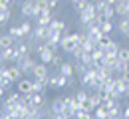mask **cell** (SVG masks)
Returning a JSON list of instances; mask_svg holds the SVG:
<instances>
[{
  "label": "cell",
  "instance_id": "cell-48",
  "mask_svg": "<svg viewBox=\"0 0 129 119\" xmlns=\"http://www.w3.org/2000/svg\"><path fill=\"white\" fill-rule=\"evenodd\" d=\"M4 93H6V89H4V87H2V85H0V97H2V95H4Z\"/></svg>",
  "mask_w": 129,
  "mask_h": 119
},
{
  "label": "cell",
  "instance_id": "cell-22",
  "mask_svg": "<svg viewBox=\"0 0 129 119\" xmlns=\"http://www.w3.org/2000/svg\"><path fill=\"white\" fill-rule=\"evenodd\" d=\"M14 42H16V40H14L10 34H2L0 36V48H12Z\"/></svg>",
  "mask_w": 129,
  "mask_h": 119
},
{
  "label": "cell",
  "instance_id": "cell-18",
  "mask_svg": "<svg viewBox=\"0 0 129 119\" xmlns=\"http://www.w3.org/2000/svg\"><path fill=\"white\" fill-rule=\"evenodd\" d=\"M117 30L123 38H129V16H121V20L117 22Z\"/></svg>",
  "mask_w": 129,
  "mask_h": 119
},
{
  "label": "cell",
  "instance_id": "cell-46",
  "mask_svg": "<svg viewBox=\"0 0 129 119\" xmlns=\"http://www.w3.org/2000/svg\"><path fill=\"white\" fill-rule=\"evenodd\" d=\"M6 8H10V4H6V2H2V0H0V12H2V10H6Z\"/></svg>",
  "mask_w": 129,
  "mask_h": 119
},
{
  "label": "cell",
  "instance_id": "cell-41",
  "mask_svg": "<svg viewBox=\"0 0 129 119\" xmlns=\"http://www.w3.org/2000/svg\"><path fill=\"white\" fill-rule=\"evenodd\" d=\"M78 80H80V77H78ZM78 80H76V75H70V77H68V87H74V85L78 84Z\"/></svg>",
  "mask_w": 129,
  "mask_h": 119
},
{
  "label": "cell",
  "instance_id": "cell-13",
  "mask_svg": "<svg viewBox=\"0 0 129 119\" xmlns=\"http://www.w3.org/2000/svg\"><path fill=\"white\" fill-rule=\"evenodd\" d=\"M6 75H8V77H10L14 84H18V82L22 80V75H24V73H22V69H20L16 64H14V66H8V68H6Z\"/></svg>",
  "mask_w": 129,
  "mask_h": 119
},
{
  "label": "cell",
  "instance_id": "cell-45",
  "mask_svg": "<svg viewBox=\"0 0 129 119\" xmlns=\"http://www.w3.org/2000/svg\"><path fill=\"white\" fill-rule=\"evenodd\" d=\"M48 2H50V10H54V8L58 6V2H60V0H48Z\"/></svg>",
  "mask_w": 129,
  "mask_h": 119
},
{
  "label": "cell",
  "instance_id": "cell-21",
  "mask_svg": "<svg viewBox=\"0 0 129 119\" xmlns=\"http://www.w3.org/2000/svg\"><path fill=\"white\" fill-rule=\"evenodd\" d=\"M111 69H113V73H115V75H119V73H123V71L127 69V62H121V60L117 58V60L113 62Z\"/></svg>",
  "mask_w": 129,
  "mask_h": 119
},
{
  "label": "cell",
  "instance_id": "cell-31",
  "mask_svg": "<svg viewBox=\"0 0 129 119\" xmlns=\"http://www.w3.org/2000/svg\"><path fill=\"white\" fill-rule=\"evenodd\" d=\"M74 119H93V115H91V111L78 109V111H76V117H74Z\"/></svg>",
  "mask_w": 129,
  "mask_h": 119
},
{
  "label": "cell",
  "instance_id": "cell-34",
  "mask_svg": "<svg viewBox=\"0 0 129 119\" xmlns=\"http://www.w3.org/2000/svg\"><path fill=\"white\" fill-rule=\"evenodd\" d=\"M117 58H119L121 62H129V48H119V52H117Z\"/></svg>",
  "mask_w": 129,
  "mask_h": 119
},
{
  "label": "cell",
  "instance_id": "cell-1",
  "mask_svg": "<svg viewBox=\"0 0 129 119\" xmlns=\"http://www.w3.org/2000/svg\"><path fill=\"white\" fill-rule=\"evenodd\" d=\"M95 16H97L95 4H93V2H87V6L80 12V20H78V22H80V26L87 28V26H91V24L95 22Z\"/></svg>",
  "mask_w": 129,
  "mask_h": 119
},
{
  "label": "cell",
  "instance_id": "cell-50",
  "mask_svg": "<svg viewBox=\"0 0 129 119\" xmlns=\"http://www.w3.org/2000/svg\"><path fill=\"white\" fill-rule=\"evenodd\" d=\"M2 2H6V4H12V2H14V0H2Z\"/></svg>",
  "mask_w": 129,
  "mask_h": 119
},
{
  "label": "cell",
  "instance_id": "cell-32",
  "mask_svg": "<svg viewBox=\"0 0 129 119\" xmlns=\"http://www.w3.org/2000/svg\"><path fill=\"white\" fill-rule=\"evenodd\" d=\"M81 62H83L87 68H91V66H93V62H95V60H93V54H91V52H85V54H83V58H81Z\"/></svg>",
  "mask_w": 129,
  "mask_h": 119
},
{
  "label": "cell",
  "instance_id": "cell-35",
  "mask_svg": "<svg viewBox=\"0 0 129 119\" xmlns=\"http://www.w3.org/2000/svg\"><path fill=\"white\" fill-rule=\"evenodd\" d=\"M103 14H105L107 20H111V18L115 16V6H113V4H107V6H105V10H103Z\"/></svg>",
  "mask_w": 129,
  "mask_h": 119
},
{
  "label": "cell",
  "instance_id": "cell-40",
  "mask_svg": "<svg viewBox=\"0 0 129 119\" xmlns=\"http://www.w3.org/2000/svg\"><path fill=\"white\" fill-rule=\"evenodd\" d=\"M12 84H14V82H12V80H10L8 75H4V77H2V82H0V85H2V87H4L6 91L10 89V85H12Z\"/></svg>",
  "mask_w": 129,
  "mask_h": 119
},
{
  "label": "cell",
  "instance_id": "cell-43",
  "mask_svg": "<svg viewBox=\"0 0 129 119\" xmlns=\"http://www.w3.org/2000/svg\"><path fill=\"white\" fill-rule=\"evenodd\" d=\"M22 119H38V115H36L34 111H30L28 115H24V117H22Z\"/></svg>",
  "mask_w": 129,
  "mask_h": 119
},
{
  "label": "cell",
  "instance_id": "cell-37",
  "mask_svg": "<svg viewBox=\"0 0 129 119\" xmlns=\"http://www.w3.org/2000/svg\"><path fill=\"white\" fill-rule=\"evenodd\" d=\"M83 54H85V50H83L81 46H78L76 50L72 52V56H74V60H81V58H83Z\"/></svg>",
  "mask_w": 129,
  "mask_h": 119
},
{
  "label": "cell",
  "instance_id": "cell-51",
  "mask_svg": "<svg viewBox=\"0 0 129 119\" xmlns=\"http://www.w3.org/2000/svg\"><path fill=\"white\" fill-rule=\"evenodd\" d=\"M127 95H129V84H127Z\"/></svg>",
  "mask_w": 129,
  "mask_h": 119
},
{
  "label": "cell",
  "instance_id": "cell-52",
  "mask_svg": "<svg viewBox=\"0 0 129 119\" xmlns=\"http://www.w3.org/2000/svg\"><path fill=\"white\" fill-rule=\"evenodd\" d=\"M0 56H2V48H0Z\"/></svg>",
  "mask_w": 129,
  "mask_h": 119
},
{
  "label": "cell",
  "instance_id": "cell-6",
  "mask_svg": "<svg viewBox=\"0 0 129 119\" xmlns=\"http://www.w3.org/2000/svg\"><path fill=\"white\" fill-rule=\"evenodd\" d=\"M20 12H22V16L24 18H36V4H34V0H24L22 4H20Z\"/></svg>",
  "mask_w": 129,
  "mask_h": 119
},
{
  "label": "cell",
  "instance_id": "cell-19",
  "mask_svg": "<svg viewBox=\"0 0 129 119\" xmlns=\"http://www.w3.org/2000/svg\"><path fill=\"white\" fill-rule=\"evenodd\" d=\"M115 14H117V16H129L127 0H117V4H115Z\"/></svg>",
  "mask_w": 129,
  "mask_h": 119
},
{
  "label": "cell",
  "instance_id": "cell-28",
  "mask_svg": "<svg viewBox=\"0 0 129 119\" xmlns=\"http://www.w3.org/2000/svg\"><path fill=\"white\" fill-rule=\"evenodd\" d=\"M93 119H107V109L103 105H99L93 109Z\"/></svg>",
  "mask_w": 129,
  "mask_h": 119
},
{
  "label": "cell",
  "instance_id": "cell-26",
  "mask_svg": "<svg viewBox=\"0 0 129 119\" xmlns=\"http://www.w3.org/2000/svg\"><path fill=\"white\" fill-rule=\"evenodd\" d=\"M10 18H12V10H10V8L2 10V12H0V28H2V26H6V24L10 22Z\"/></svg>",
  "mask_w": 129,
  "mask_h": 119
},
{
  "label": "cell",
  "instance_id": "cell-2",
  "mask_svg": "<svg viewBox=\"0 0 129 119\" xmlns=\"http://www.w3.org/2000/svg\"><path fill=\"white\" fill-rule=\"evenodd\" d=\"M78 46H81L80 40H78V32L64 36V38H62V42H60V48H62L64 52H68V54H72V52L76 50Z\"/></svg>",
  "mask_w": 129,
  "mask_h": 119
},
{
  "label": "cell",
  "instance_id": "cell-11",
  "mask_svg": "<svg viewBox=\"0 0 129 119\" xmlns=\"http://www.w3.org/2000/svg\"><path fill=\"white\" fill-rule=\"evenodd\" d=\"M50 28H52V30H56V32H60L62 36H68V34H70L68 24H66L64 20H60V18H54V20H52V24H50Z\"/></svg>",
  "mask_w": 129,
  "mask_h": 119
},
{
  "label": "cell",
  "instance_id": "cell-9",
  "mask_svg": "<svg viewBox=\"0 0 129 119\" xmlns=\"http://www.w3.org/2000/svg\"><path fill=\"white\" fill-rule=\"evenodd\" d=\"M18 91L22 95H28V93H34V80H28V77H22L18 82Z\"/></svg>",
  "mask_w": 129,
  "mask_h": 119
},
{
  "label": "cell",
  "instance_id": "cell-27",
  "mask_svg": "<svg viewBox=\"0 0 129 119\" xmlns=\"http://www.w3.org/2000/svg\"><path fill=\"white\" fill-rule=\"evenodd\" d=\"M111 42H113V40L109 38V34H101V36H99V40H97V46L103 48V50H107V46H109Z\"/></svg>",
  "mask_w": 129,
  "mask_h": 119
},
{
  "label": "cell",
  "instance_id": "cell-5",
  "mask_svg": "<svg viewBox=\"0 0 129 119\" xmlns=\"http://www.w3.org/2000/svg\"><path fill=\"white\" fill-rule=\"evenodd\" d=\"M16 66L22 69V73H32V69H34V66H36V62H34L30 56H22V58H18Z\"/></svg>",
  "mask_w": 129,
  "mask_h": 119
},
{
  "label": "cell",
  "instance_id": "cell-20",
  "mask_svg": "<svg viewBox=\"0 0 129 119\" xmlns=\"http://www.w3.org/2000/svg\"><path fill=\"white\" fill-rule=\"evenodd\" d=\"M58 71H60L62 75H66V77H70V75H76V68H74V64H70V62H64V64L58 68Z\"/></svg>",
  "mask_w": 129,
  "mask_h": 119
},
{
  "label": "cell",
  "instance_id": "cell-33",
  "mask_svg": "<svg viewBox=\"0 0 129 119\" xmlns=\"http://www.w3.org/2000/svg\"><path fill=\"white\" fill-rule=\"evenodd\" d=\"M80 105H81V109H85V111H91V113H93V109H95V105H93V101H91L89 97H87V99H83Z\"/></svg>",
  "mask_w": 129,
  "mask_h": 119
},
{
  "label": "cell",
  "instance_id": "cell-4",
  "mask_svg": "<svg viewBox=\"0 0 129 119\" xmlns=\"http://www.w3.org/2000/svg\"><path fill=\"white\" fill-rule=\"evenodd\" d=\"M48 87H50V89H62V87H68V77L62 75L60 71L54 73V75H48Z\"/></svg>",
  "mask_w": 129,
  "mask_h": 119
},
{
  "label": "cell",
  "instance_id": "cell-29",
  "mask_svg": "<svg viewBox=\"0 0 129 119\" xmlns=\"http://www.w3.org/2000/svg\"><path fill=\"white\" fill-rule=\"evenodd\" d=\"M99 28H101V32H103V34H111L113 22H111V20H105V22H101V24H99Z\"/></svg>",
  "mask_w": 129,
  "mask_h": 119
},
{
  "label": "cell",
  "instance_id": "cell-23",
  "mask_svg": "<svg viewBox=\"0 0 129 119\" xmlns=\"http://www.w3.org/2000/svg\"><path fill=\"white\" fill-rule=\"evenodd\" d=\"M20 30H22V36H24V38H30V36H32V32H34L30 20H24V22L20 24Z\"/></svg>",
  "mask_w": 129,
  "mask_h": 119
},
{
  "label": "cell",
  "instance_id": "cell-36",
  "mask_svg": "<svg viewBox=\"0 0 129 119\" xmlns=\"http://www.w3.org/2000/svg\"><path fill=\"white\" fill-rule=\"evenodd\" d=\"M87 97H89V93H87L85 89H80V91L76 93V101H78V103H81L83 99H87Z\"/></svg>",
  "mask_w": 129,
  "mask_h": 119
},
{
  "label": "cell",
  "instance_id": "cell-44",
  "mask_svg": "<svg viewBox=\"0 0 129 119\" xmlns=\"http://www.w3.org/2000/svg\"><path fill=\"white\" fill-rule=\"evenodd\" d=\"M121 117L129 119V105H127V107H125V109H123V111H121Z\"/></svg>",
  "mask_w": 129,
  "mask_h": 119
},
{
  "label": "cell",
  "instance_id": "cell-12",
  "mask_svg": "<svg viewBox=\"0 0 129 119\" xmlns=\"http://www.w3.org/2000/svg\"><path fill=\"white\" fill-rule=\"evenodd\" d=\"M50 109H52V113H54V115H64V111H66L64 97H56V99L52 101V105H50Z\"/></svg>",
  "mask_w": 129,
  "mask_h": 119
},
{
  "label": "cell",
  "instance_id": "cell-47",
  "mask_svg": "<svg viewBox=\"0 0 129 119\" xmlns=\"http://www.w3.org/2000/svg\"><path fill=\"white\" fill-rule=\"evenodd\" d=\"M70 2H72V4L76 6V4H83V2H87V0H70Z\"/></svg>",
  "mask_w": 129,
  "mask_h": 119
},
{
  "label": "cell",
  "instance_id": "cell-55",
  "mask_svg": "<svg viewBox=\"0 0 129 119\" xmlns=\"http://www.w3.org/2000/svg\"><path fill=\"white\" fill-rule=\"evenodd\" d=\"M0 113H2V109H0Z\"/></svg>",
  "mask_w": 129,
  "mask_h": 119
},
{
  "label": "cell",
  "instance_id": "cell-17",
  "mask_svg": "<svg viewBox=\"0 0 129 119\" xmlns=\"http://www.w3.org/2000/svg\"><path fill=\"white\" fill-rule=\"evenodd\" d=\"M44 93H30V109H36V107H42L44 105Z\"/></svg>",
  "mask_w": 129,
  "mask_h": 119
},
{
  "label": "cell",
  "instance_id": "cell-10",
  "mask_svg": "<svg viewBox=\"0 0 129 119\" xmlns=\"http://www.w3.org/2000/svg\"><path fill=\"white\" fill-rule=\"evenodd\" d=\"M36 48V42H18L16 44V50H18V58L22 56H30V52ZM18 62V60H16Z\"/></svg>",
  "mask_w": 129,
  "mask_h": 119
},
{
  "label": "cell",
  "instance_id": "cell-38",
  "mask_svg": "<svg viewBox=\"0 0 129 119\" xmlns=\"http://www.w3.org/2000/svg\"><path fill=\"white\" fill-rule=\"evenodd\" d=\"M62 64H64V58H62V56H60V54H56V56H54V60H52V64H50V66H54V68H60V66H62Z\"/></svg>",
  "mask_w": 129,
  "mask_h": 119
},
{
  "label": "cell",
  "instance_id": "cell-25",
  "mask_svg": "<svg viewBox=\"0 0 129 119\" xmlns=\"http://www.w3.org/2000/svg\"><path fill=\"white\" fill-rule=\"evenodd\" d=\"M34 4H36V12H38V14L50 10V2L48 0H34ZM38 14H36V16H38Z\"/></svg>",
  "mask_w": 129,
  "mask_h": 119
},
{
  "label": "cell",
  "instance_id": "cell-42",
  "mask_svg": "<svg viewBox=\"0 0 129 119\" xmlns=\"http://www.w3.org/2000/svg\"><path fill=\"white\" fill-rule=\"evenodd\" d=\"M119 75H121V77H123V80H125V82H127V84H129V68L125 69L123 73H119Z\"/></svg>",
  "mask_w": 129,
  "mask_h": 119
},
{
  "label": "cell",
  "instance_id": "cell-15",
  "mask_svg": "<svg viewBox=\"0 0 129 119\" xmlns=\"http://www.w3.org/2000/svg\"><path fill=\"white\" fill-rule=\"evenodd\" d=\"M52 20H54V14H52V10H46V12H40V14L36 16V24H44V26H50V24H52Z\"/></svg>",
  "mask_w": 129,
  "mask_h": 119
},
{
  "label": "cell",
  "instance_id": "cell-14",
  "mask_svg": "<svg viewBox=\"0 0 129 119\" xmlns=\"http://www.w3.org/2000/svg\"><path fill=\"white\" fill-rule=\"evenodd\" d=\"M20 103H22V93H20V91H12V93H8V97L4 99L2 107H10V105H20Z\"/></svg>",
  "mask_w": 129,
  "mask_h": 119
},
{
  "label": "cell",
  "instance_id": "cell-24",
  "mask_svg": "<svg viewBox=\"0 0 129 119\" xmlns=\"http://www.w3.org/2000/svg\"><path fill=\"white\" fill-rule=\"evenodd\" d=\"M48 87V80H34V91L36 93H44Z\"/></svg>",
  "mask_w": 129,
  "mask_h": 119
},
{
  "label": "cell",
  "instance_id": "cell-7",
  "mask_svg": "<svg viewBox=\"0 0 129 119\" xmlns=\"http://www.w3.org/2000/svg\"><path fill=\"white\" fill-rule=\"evenodd\" d=\"M16 60H18V50H16V46H12V48H2L0 64H6V62H16Z\"/></svg>",
  "mask_w": 129,
  "mask_h": 119
},
{
  "label": "cell",
  "instance_id": "cell-53",
  "mask_svg": "<svg viewBox=\"0 0 129 119\" xmlns=\"http://www.w3.org/2000/svg\"><path fill=\"white\" fill-rule=\"evenodd\" d=\"M127 68H129V62H127Z\"/></svg>",
  "mask_w": 129,
  "mask_h": 119
},
{
  "label": "cell",
  "instance_id": "cell-8",
  "mask_svg": "<svg viewBox=\"0 0 129 119\" xmlns=\"http://www.w3.org/2000/svg\"><path fill=\"white\" fill-rule=\"evenodd\" d=\"M32 75H34V80H48V64L38 62L32 69Z\"/></svg>",
  "mask_w": 129,
  "mask_h": 119
},
{
  "label": "cell",
  "instance_id": "cell-16",
  "mask_svg": "<svg viewBox=\"0 0 129 119\" xmlns=\"http://www.w3.org/2000/svg\"><path fill=\"white\" fill-rule=\"evenodd\" d=\"M119 95H127V82L121 75H115V87H113Z\"/></svg>",
  "mask_w": 129,
  "mask_h": 119
},
{
  "label": "cell",
  "instance_id": "cell-39",
  "mask_svg": "<svg viewBox=\"0 0 129 119\" xmlns=\"http://www.w3.org/2000/svg\"><path fill=\"white\" fill-rule=\"evenodd\" d=\"M93 4H95V10H97V12H103L105 6H107V0H95Z\"/></svg>",
  "mask_w": 129,
  "mask_h": 119
},
{
  "label": "cell",
  "instance_id": "cell-3",
  "mask_svg": "<svg viewBox=\"0 0 129 119\" xmlns=\"http://www.w3.org/2000/svg\"><path fill=\"white\" fill-rule=\"evenodd\" d=\"M50 36V26H44V24H36V28H34L32 36H30V40L36 42V44H40V42H46Z\"/></svg>",
  "mask_w": 129,
  "mask_h": 119
},
{
  "label": "cell",
  "instance_id": "cell-54",
  "mask_svg": "<svg viewBox=\"0 0 129 119\" xmlns=\"http://www.w3.org/2000/svg\"><path fill=\"white\" fill-rule=\"evenodd\" d=\"M14 119H20V117H14Z\"/></svg>",
  "mask_w": 129,
  "mask_h": 119
},
{
  "label": "cell",
  "instance_id": "cell-49",
  "mask_svg": "<svg viewBox=\"0 0 129 119\" xmlns=\"http://www.w3.org/2000/svg\"><path fill=\"white\" fill-rule=\"evenodd\" d=\"M107 4H113V6H115V4H117V0H107Z\"/></svg>",
  "mask_w": 129,
  "mask_h": 119
},
{
  "label": "cell",
  "instance_id": "cell-30",
  "mask_svg": "<svg viewBox=\"0 0 129 119\" xmlns=\"http://www.w3.org/2000/svg\"><path fill=\"white\" fill-rule=\"evenodd\" d=\"M8 34L12 36L14 40H20V38H24V36H22V30H20V26H10V30H8Z\"/></svg>",
  "mask_w": 129,
  "mask_h": 119
}]
</instances>
